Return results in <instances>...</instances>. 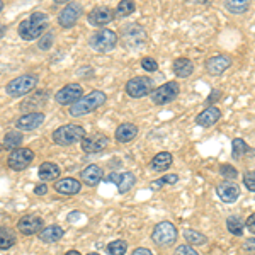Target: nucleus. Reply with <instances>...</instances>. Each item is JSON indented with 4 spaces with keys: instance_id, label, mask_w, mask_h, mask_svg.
<instances>
[{
    "instance_id": "obj_16",
    "label": "nucleus",
    "mask_w": 255,
    "mask_h": 255,
    "mask_svg": "<svg viewBox=\"0 0 255 255\" xmlns=\"http://www.w3.org/2000/svg\"><path fill=\"white\" fill-rule=\"evenodd\" d=\"M113 10L108 9V7H96L94 10L89 12L87 19L89 22L92 24V26L96 27H101V26H106V24H109L111 20H113Z\"/></svg>"
},
{
    "instance_id": "obj_38",
    "label": "nucleus",
    "mask_w": 255,
    "mask_h": 255,
    "mask_svg": "<svg viewBox=\"0 0 255 255\" xmlns=\"http://www.w3.org/2000/svg\"><path fill=\"white\" fill-rule=\"evenodd\" d=\"M244 184H245V187L249 189L250 192L255 191V174H254V170L245 172V174H244Z\"/></svg>"
},
{
    "instance_id": "obj_1",
    "label": "nucleus",
    "mask_w": 255,
    "mask_h": 255,
    "mask_svg": "<svg viewBox=\"0 0 255 255\" xmlns=\"http://www.w3.org/2000/svg\"><path fill=\"white\" fill-rule=\"evenodd\" d=\"M48 29V15L43 12H34L27 19H24L19 24V34L22 39L26 41H34L39 36L44 34V31Z\"/></svg>"
},
{
    "instance_id": "obj_50",
    "label": "nucleus",
    "mask_w": 255,
    "mask_h": 255,
    "mask_svg": "<svg viewBox=\"0 0 255 255\" xmlns=\"http://www.w3.org/2000/svg\"><path fill=\"white\" fill-rule=\"evenodd\" d=\"M3 32H5V27H3L2 24H0V38H2V36H3Z\"/></svg>"
},
{
    "instance_id": "obj_24",
    "label": "nucleus",
    "mask_w": 255,
    "mask_h": 255,
    "mask_svg": "<svg viewBox=\"0 0 255 255\" xmlns=\"http://www.w3.org/2000/svg\"><path fill=\"white\" fill-rule=\"evenodd\" d=\"M172 70H174V73L177 77L187 79V77L194 72V63L189 58H177L174 61V65H172Z\"/></svg>"
},
{
    "instance_id": "obj_17",
    "label": "nucleus",
    "mask_w": 255,
    "mask_h": 255,
    "mask_svg": "<svg viewBox=\"0 0 255 255\" xmlns=\"http://www.w3.org/2000/svg\"><path fill=\"white\" fill-rule=\"evenodd\" d=\"M232 65V58L226 55H216V56H211L206 63V70L211 75H221L225 70L230 68Z\"/></svg>"
},
{
    "instance_id": "obj_47",
    "label": "nucleus",
    "mask_w": 255,
    "mask_h": 255,
    "mask_svg": "<svg viewBox=\"0 0 255 255\" xmlns=\"http://www.w3.org/2000/svg\"><path fill=\"white\" fill-rule=\"evenodd\" d=\"M118 179H119V174H111V175L108 177L109 182H114V184H118Z\"/></svg>"
},
{
    "instance_id": "obj_10",
    "label": "nucleus",
    "mask_w": 255,
    "mask_h": 255,
    "mask_svg": "<svg viewBox=\"0 0 255 255\" xmlns=\"http://www.w3.org/2000/svg\"><path fill=\"white\" fill-rule=\"evenodd\" d=\"M32 160H34V151H31L29 148H17V150H14L10 153L7 163L10 165L12 170L20 172L29 167L32 163Z\"/></svg>"
},
{
    "instance_id": "obj_14",
    "label": "nucleus",
    "mask_w": 255,
    "mask_h": 255,
    "mask_svg": "<svg viewBox=\"0 0 255 255\" xmlns=\"http://www.w3.org/2000/svg\"><path fill=\"white\" fill-rule=\"evenodd\" d=\"M109 145V139L104 134H94V136L82 139V150L85 153H99Z\"/></svg>"
},
{
    "instance_id": "obj_21",
    "label": "nucleus",
    "mask_w": 255,
    "mask_h": 255,
    "mask_svg": "<svg viewBox=\"0 0 255 255\" xmlns=\"http://www.w3.org/2000/svg\"><path fill=\"white\" fill-rule=\"evenodd\" d=\"M80 182L77 179H72V177H67V179H61L55 184L56 192L63 196H73L77 192H80Z\"/></svg>"
},
{
    "instance_id": "obj_29",
    "label": "nucleus",
    "mask_w": 255,
    "mask_h": 255,
    "mask_svg": "<svg viewBox=\"0 0 255 255\" xmlns=\"http://www.w3.org/2000/svg\"><path fill=\"white\" fill-rule=\"evenodd\" d=\"M136 184V179H134V175L131 174V172H125V174L119 175L118 179V191L121 192V194H125V192H128L129 189H133V186Z\"/></svg>"
},
{
    "instance_id": "obj_37",
    "label": "nucleus",
    "mask_w": 255,
    "mask_h": 255,
    "mask_svg": "<svg viewBox=\"0 0 255 255\" xmlns=\"http://www.w3.org/2000/svg\"><path fill=\"white\" fill-rule=\"evenodd\" d=\"M220 172L225 179H228V182H232V179H237V168H233L232 165H221Z\"/></svg>"
},
{
    "instance_id": "obj_43",
    "label": "nucleus",
    "mask_w": 255,
    "mask_h": 255,
    "mask_svg": "<svg viewBox=\"0 0 255 255\" xmlns=\"http://www.w3.org/2000/svg\"><path fill=\"white\" fill-rule=\"evenodd\" d=\"M177 180H179L177 174H168L165 177H162V180H160V182H162V184H175Z\"/></svg>"
},
{
    "instance_id": "obj_8",
    "label": "nucleus",
    "mask_w": 255,
    "mask_h": 255,
    "mask_svg": "<svg viewBox=\"0 0 255 255\" xmlns=\"http://www.w3.org/2000/svg\"><path fill=\"white\" fill-rule=\"evenodd\" d=\"M153 90V80L150 77H134L126 84V94L133 99L145 97Z\"/></svg>"
},
{
    "instance_id": "obj_34",
    "label": "nucleus",
    "mask_w": 255,
    "mask_h": 255,
    "mask_svg": "<svg viewBox=\"0 0 255 255\" xmlns=\"http://www.w3.org/2000/svg\"><path fill=\"white\" fill-rule=\"evenodd\" d=\"M134 10H136V3L129 2V0H123V2H119L116 7V15H119V17H126V15L133 14Z\"/></svg>"
},
{
    "instance_id": "obj_35",
    "label": "nucleus",
    "mask_w": 255,
    "mask_h": 255,
    "mask_svg": "<svg viewBox=\"0 0 255 255\" xmlns=\"http://www.w3.org/2000/svg\"><path fill=\"white\" fill-rule=\"evenodd\" d=\"M184 237H186V240L189 242V244H192V245H203V244H206L208 242V238L203 235V233H199V232H196V230H186L184 232Z\"/></svg>"
},
{
    "instance_id": "obj_32",
    "label": "nucleus",
    "mask_w": 255,
    "mask_h": 255,
    "mask_svg": "<svg viewBox=\"0 0 255 255\" xmlns=\"http://www.w3.org/2000/svg\"><path fill=\"white\" fill-rule=\"evenodd\" d=\"M232 157L235 158V160H238V158H242L244 155H247L250 151V148H249V145L244 141L242 138H235L232 141Z\"/></svg>"
},
{
    "instance_id": "obj_25",
    "label": "nucleus",
    "mask_w": 255,
    "mask_h": 255,
    "mask_svg": "<svg viewBox=\"0 0 255 255\" xmlns=\"http://www.w3.org/2000/svg\"><path fill=\"white\" fill-rule=\"evenodd\" d=\"M41 240L44 244H55L58 242L61 237H63V228L58 225H51V226H46L44 230H41Z\"/></svg>"
},
{
    "instance_id": "obj_36",
    "label": "nucleus",
    "mask_w": 255,
    "mask_h": 255,
    "mask_svg": "<svg viewBox=\"0 0 255 255\" xmlns=\"http://www.w3.org/2000/svg\"><path fill=\"white\" fill-rule=\"evenodd\" d=\"M128 250V244L125 240H114L108 245L109 255H125Z\"/></svg>"
},
{
    "instance_id": "obj_40",
    "label": "nucleus",
    "mask_w": 255,
    "mask_h": 255,
    "mask_svg": "<svg viewBox=\"0 0 255 255\" xmlns=\"http://www.w3.org/2000/svg\"><path fill=\"white\" fill-rule=\"evenodd\" d=\"M53 41H55V38H53V34H44L43 38L39 39V44L38 46L41 49H49L53 46Z\"/></svg>"
},
{
    "instance_id": "obj_22",
    "label": "nucleus",
    "mask_w": 255,
    "mask_h": 255,
    "mask_svg": "<svg viewBox=\"0 0 255 255\" xmlns=\"http://www.w3.org/2000/svg\"><path fill=\"white\" fill-rule=\"evenodd\" d=\"M48 101V90H38L31 99H26L20 106L22 111H38L46 104Z\"/></svg>"
},
{
    "instance_id": "obj_12",
    "label": "nucleus",
    "mask_w": 255,
    "mask_h": 255,
    "mask_svg": "<svg viewBox=\"0 0 255 255\" xmlns=\"http://www.w3.org/2000/svg\"><path fill=\"white\" fill-rule=\"evenodd\" d=\"M80 15H82V5H80V3H77V2H72L60 12L58 24L63 27V29H68V27L75 26L77 20L80 19Z\"/></svg>"
},
{
    "instance_id": "obj_6",
    "label": "nucleus",
    "mask_w": 255,
    "mask_h": 255,
    "mask_svg": "<svg viewBox=\"0 0 255 255\" xmlns=\"http://www.w3.org/2000/svg\"><path fill=\"white\" fill-rule=\"evenodd\" d=\"M116 44H118V34L109 29H101L94 32L92 38H90V46L101 53L111 51V49L116 48Z\"/></svg>"
},
{
    "instance_id": "obj_5",
    "label": "nucleus",
    "mask_w": 255,
    "mask_h": 255,
    "mask_svg": "<svg viewBox=\"0 0 255 255\" xmlns=\"http://www.w3.org/2000/svg\"><path fill=\"white\" fill-rule=\"evenodd\" d=\"M151 238H153V242L158 247H170L177 240V228L170 221H162V223H158L153 228Z\"/></svg>"
},
{
    "instance_id": "obj_7",
    "label": "nucleus",
    "mask_w": 255,
    "mask_h": 255,
    "mask_svg": "<svg viewBox=\"0 0 255 255\" xmlns=\"http://www.w3.org/2000/svg\"><path fill=\"white\" fill-rule=\"evenodd\" d=\"M121 38L125 46L128 48H139L146 43V32L138 24H129V26L121 29Z\"/></svg>"
},
{
    "instance_id": "obj_15",
    "label": "nucleus",
    "mask_w": 255,
    "mask_h": 255,
    "mask_svg": "<svg viewBox=\"0 0 255 255\" xmlns=\"http://www.w3.org/2000/svg\"><path fill=\"white\" fill-rule=\"evenodd\" d=\"M44 123V113H27L17 119V128L20 131H32Z\"/></svg>"
},
{
    "instance_id": "obj_3",
    "label": "nucleus",
    "mask_w": 255,
    "mask_h": 255,
    "mask_svg": "<svg viewBox=\"0 0 255 255\" xmlns=\"http://www.w3.org/2000/svg\"><path fill=\"white\" fill-rule=\"evenodd\" d=\"M85 138V129L79 125H65L55 129L53 133V141L60 146L75 145L77 141H82Z\"/></svg>"
},
{
    "instance_id": "obj_39",
    "label": "nucleus",
    "mask_w": 255,
    "mask_h": 255,
    "mask_svg": "<svg viewBox=\"0 0 255 255\" xmlns=\"http://www.w3.org/2000/svg\"><path fill=\"white\" fill-rule=\"evenodd\" d=\"M141 67H143V70H146V72H157L158 63L153 58H143L141 60Z\"/></svg>"
},
{
    "instance_id": "obj_28",
    "label": "nucleus",
    "mask_w": 255,
    "mask_h": 255,
    "mask_svg": "<svg viewBox=\"0 0 255 255\" xmlns=\"http://www.w3.org/2000/svg\"><path fill=\"white\" fill-rule=\"evenodd\" d=\"M15 242H17V237H15L14 230L7 228V226L0 228V250H9L10 247L15 245Z\"/></svg>"
},
{
    "instance_id": "obj_51",
    "label": "nucleus",
    "mask_w": 255,
    "mask_h": 255,
    "mask_svg": "<svg viewBox=\"0 0 255 255\" xmlns=\"http://www.w3.org/2000/svg\"><path fill=\"white\" fill-rule=\"evenodd\" d=\"M2 10H3V2L0 0V12H2Z\"/></svg>"
},
{
    "instance_id": "obj_46",
    "label": "nucleus",
    "mask_w": 255,
    "mask_h": 255,
    "mask_svg": "<svg viewBox=\"0 0 255 255\" xmlns=\"http://www.w3.org/2000/svg\"><path fill=\"white\" fill-rule=\"evenodd\" d=\"M131 255H153V254H151L148 249H143V247H139V249L134 250V252L131 254Z\"/></svg>"
},
{
    "instance_id": "obj_30",
    "label": "nucleus",
    "mask_w": 255,
    "mask_h": 255,
    "mask_svg": "<svg viewBox=\"0 0 255 255\" xmlns=\"http://www.w3.org/2000/svg\"><path fill=\"white\" fill-rule=\"evenodd\" d=\"M225 7L232 14H245L250 9V2L249 0H228L225 2Z\"/></svg>"
},
{
    "instance_id": "obj_48",
    "label": "nucleus",
    "mask_w": 255,
    "mask_h": 255,
    "mask_svg": "<svg viewBox=\"0 0 255 255\" xmlns=\"http://www.w3.org/2000/svg\"><path fill=\"white\" fill-rule=\"evenodd\" d=\"M245 249L247 250H254V238H252V240H250V242H247V244H245Z\"/></svg>"
},
{
    "instance_id": "obj_13",
    "label": "nucleus",
    "mask_w": 255,
    "mask_h": 255,
    "mask_svg": "<svg viewBox=\"0 0 255 255\" xmlns=\"http://www.w3.org/2000/svg\"><path fill=\"white\" fill-rule=\"evenodd\" d=\"M17 228H19V232L22 233V235H34V233L41 232V228H43V221H41L39 216L26 215V216L20 218Z\"/></svg>"
},
{
    "instance_id": "obj_18",
    "label": "nucleus",
    "mask_w": 255,
    "mask_h": 255,
    "mask_svg": "<svg viewBox=\"0 0 255 255\" xmlns=\"http://www.w3.org/2000/svg\"><path fill=\"white\" fill-rule=\"evenodd\" d=\"M221 118V111L216 108V106H208L204 111H201L196 118V123L199 126H204V128H209L213 126L215 123H218V119Z\"/></svg>"
},
{
    "instance_id": "obj_27",
    "label": "nucleus",
    "mask_w": 255,
    "mask_h": 255,
    "mask_svg": "<svg viewBox=\"0 0 255 255\" xmlns=\"http://www.w3.org/2000/svg\"><path fill=\"white\" fill-rule=\"evenodd\" d=\"M38 174H39V179H43V180H55L60 177V167L51 162H44V163H41Z\"/></svg>"
},
{
    "instance_id": "obj_52",
    "label": "nucleus",
    "mask_w": 255,
    "mask_h": 255,
    "mask_svg": "<svg viewBox=\"0 0 255 255\" xmlns=\"http://www.w3.org/2000/svg\"><path fill=\"white\" fill-rule=\"evenodd\" d=\"M87 255H99V254H94V252H92V254H87Z\"/></svg>"
},
{
    "instance_id": "obj_44",
    "label": "nucleus",
    "mask_w": 255,
    "mask_h": 255,
    "mask_svg": "<svg viewBox=\"0 0 255 255\" xmlns=\"http://www.w3.org/2000/svg\"><path fill=\"white\" fill-rule=\"evenodd\" d=\"M34 192L38 196H44L48 192V186H46V184H39V186L34 187Z\"/></svg>"
},
{
    "instance_id": "obj_49",
    "label": "nucleus",
    "mask_w": 255,
    "mask_h": 255,
    "mask_svg": "<svg viewBox=\"0 0 255 255\" xmlns=\"http://www.w3.org/2000/svg\"><path fill=\"white\" fill-rule=\"evenodd\" d=\"M65 255H80V252H77V250H70V252H67Z\"/></svg>"
},
{
    "instance_id": "obj_2",
    "label": "nucleus",
    "mask_w": 255,
    "mask_h": 255,
    "mask_svg": "<svg viewBox=\"0 0 255 255\" xmlns=\"http://www.w3.org/2000/svg\"><path fill=\"white\" fill-rule=\"evenodd\" d=\"M106 102V94L101 90H94V92L87 94L85 97H80L77 102H73L72 108H70V116L80 118L85 116L89 113H94L97 108H101Z\"/></svg>"
},
{
    "instance_id": "obj_26",
    "label": "nucleus",
    "mask_w": 255,
    "mask_h": 255,
    "mask_svg": "<svg viewBox=\"0 0 255 255\" xmlns=\"http://www.w3.org/2000/svg\"><path fill=\"white\" fill-rule=\"evenodd\" d=\"M172 155L168 153V151H162V153H158L157 157L151 160L150 167L153 172H165L168 167L172 165Z\"/></svg>"
},
{
    "instance_id": "obj_4",
    "label": "nucleus",
    "mask_w": 255,
    "mask_h": 255,
    "mask_svg": "<svg viewBox=\"0 0 255 255\" xmlns=\"http://www.w3.org/2000/svg\"><path fill=\"white\" fill-rule=\"evenodd\" d=\"M36 85H38V77L36 75H20L17 79L10 80L5 90L12 97H22L29 94L31 90H34Z\"/></svg>"
},
{
    "instance_id": "obj_20",
    "label": "nucleus",
    "mask_w": 255,
    "mask_h": 255,
    "mask_svg": "<svg viewBox=\"0 0 255 255\" xmlns=\"http://www.w3.org/2000/svg\"><path fill=\"white\" fill-rule=\"evenodd\" d=\"M218 196H220L221 201H225V203H235L238 199V196H240V189L235 182H223L221 186H218Z\"/></svg>"
},
{
    "instance_id": "obj_19",
    "label": "nucleus",
    "mask_w": 255,
    "mask_h": 255,
    "mask_svg": "<svg viewBox=\"0 0 255 255\" xmlns=\"http://www.w3.org/2000/svg\"><path fill=\"white\" fill-rule=\"evenodd\" d=\"M116 139L119 143H129L133 141L134 138L138 136V126L133 125V123H123V125L118 126L116 129Z\"/></svg>"
},
{
    "instance_id": "obj_42",
    "label": "nucleus",
    "mask_w": 255,
    "mask_h": 255,
    "mask_svg": "<svg viewBox=\"0 0 255 255\" xmlns=\"http://www.w3.org/2000/svg\"><path fill=\"white\" fill-rule=\"evenodd\" d=\"M220 97H221V92H220V90H213V92L209 94V97L206 99V102H204V104H206V106L213 104V102H216Z\"/></svg>"
},
{
    "instance_id": "obj_33",
    "label": "nucleus",
    "mask_w": 255,
    "mask_h": 255,
    "mask_svg": "<svg viewBox=\"0 0 255 255\" xmlns=\"http://www.w3.org/2000/svg\"><path fill=\"white\" fill-rule=\"evenodd\" d=\"M226 228H228L230 233H233L237 237L244 235V223H242V220L238 216H230L226 220Z\"/></svg>"
},
{
    "instance_id": "obj_23",
    "label": "nucleus",
    "mask_w": 255,
    "mask_h": 255,
    "mask_svg": "<svg viewBox=\"0 0 255 255\" xmlns=\"http://www.w3.org/2000/svg\"><path fill=\"white\" fill-rule=\"evenodd\" d=\"M80 177H82V180L87 184V186L94 187V186H97V184L102 180V177H104V172H102V168L99 167V165H89L87 168H84V170H82Z\"/></svg>"
},
{
    "instance_id": "obj_9",
    "label": "nucleus",
    "mask_w": 255,
    "mask_h": 255,
    "mask_svg": "<svg viewBox=\"0 0 255 255\" xmlns=\"http://www.w3.org/2000/svg\"><path fill=\"white\" fill-rule=\"evenodd\" d=\"M179 94H180V85L172 80V82L163 84L162 87H158L157 90H153V92H151V101L157 106H163V104H167V102L174 101Z\"/></svg>"
},
{
    "instance_id": "obj_41",
    "label": "nucleus",
    "mask_w": 255,
    "mask_h": 255,
    "mask_svg": "<svg viewBox=\"0 0 255 255\" xmlns=\"http://www.w3.org/2000/svg\"><path fill=\"white\" fill-rule=\"evenodd\" d=\"M175 255H199V254H197L192 247L180 245V247H177V249H175Z\"/></svg>"
},
{
    "instance_id": "obj_31",
    "label": "nucleus",
    "mask_w": 255,
    "mask_h": 255,
    "mask_svg": "<svg viewBox=\"0 0 255 255\" xmlns=\"http://www.w3.org/2000/svg\"><path fill=\"white\" fill-rule=\"evenodd\" d=\"M22 134L17 133V131H10V133L5 134V138H3V148H7V150H17V148L22 145Z\"/></svg>"
},
{
    "instance_id": "obj_45",
    "label": "nucleus",
    "mask_w": 255,
    "mask_h": 255,
    "mask_svg": "<svg viewBox=\"0 0 255 255\" xmlns=\"http://www.w3.org/2000/svg\"><path fill=\"white\" fill-rule=\"evenodd\" d=\"M254 220H255V216H254V215H250V216H249V220H247V228H249V232H250V233H254V232H255V223H254Z\"/></svg>"
},
{
    "instance_id": "obj_11",
    "label": "nucleus",
    "mask_w": 255,
    "mask_h": 255,
    "mask_svg": "<svg viewBox=\"0 0 255 255\" xmlns=\"http://www.w3.org/2000/svg\"><path fill=\"white\" fill-rule=\"evenodd\" d=\"M80 97H84V89H82V85L80 84H68L56 92L55 101L61 106H67V104L77 102Z\"/></svg>"
}]
</instances>
